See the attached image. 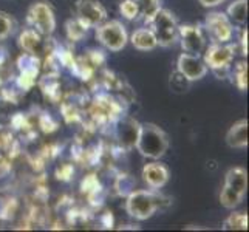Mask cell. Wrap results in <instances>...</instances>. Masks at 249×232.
<instances>
[{"mask_svg":"<svg viewBox=\"0 0 249 232\" xmlns=\"http://www.w3.org/2000/svg\"><path fill=\"white\" fill-rule=\"evenodd\" d=\"M135 145L142 157L158 160L169 149V136L160 125L145 123L140 125L138 140H136Z\"/></svg>","mask_w":249,"mask_h":232,"instance_id":"cell-1","label":"cell"},{"mask_svg":"<svg viewBox=\"0 0 249 232\" xmlns=\"http://www.w3.org/2000/svg\"><path fill=\"white\" fill-rule=\"evenodd\" d=\"M164 198L157 191H133L128 194L125 211L136 220H147L162 208Z\"/></svg>","mask_w":249,"mask_h":232,"instance_id":"cell-2","label":"cell"},{"mask_svg":"<svg viewBox=\"0 0 249 232\" xmlns=\"http://www.w3.org/2000/svg\"><path fill=\"white\" fill-rule=\"evenodd\" d=\"M235 47L228 44H212L203 51V61L218 79H226L231 76V64L234 61Z\"/></svg>","mask_w":249,"mask_h":232,"instance_id":"cell-3","label":"cell"},{"mask_svg":"<svg viewBox=\"0 0 249 232\" xmlns=\"http://www.w3.org/2000/svg\"><path fill=\"white\" fill-rule=\"evenodd\" d=\"M149 25L152 33L155 34L157 44L160 47H172L178 42V22L175 16L169 10H160L145 22Z\"/></svg>","mask_w":249,"mask_h":232,"instance_id":"cell-4","label":"cell"},{"mask_svg":"<svg viewBox=\"0 0 249 232\" xmlns=\"http://www.w3.org/2000/svg\"><path fill=\"white\" fill-rule=\"evenodd\" d=\"M27 22L30 28L36 30L42 36L50 37L56 30V17L51 5L47 2H36L30 6L27 13Z\"/></svg>","mask_w":249,"mask_h":232,"instance_id":"cell-5","label":"cell"},{"mask_svg":"<svg viewBox=\"0 0 249 232\" xmlns=\"http://www.w3.org/2000/svg\"><path fill=\"white\" fill-rule=\"evenodd\" d=\"M96 39L110 51H121L128 42L125 27L118 20H104L98 25Z\"/></svg>","mask_w":249,"mask_h":232,"instance_id":"cell-6","label":"cell"},{"mask_svg":"<svg viewBox=\"0 0 249 232\" xmlns=\"http://www.w3.org/2000/svg\"><path fill=\"white\" fill-rule=\"evenodd\" d=\"M204 31L212 40V44H228L234 36V25L231 23L225 13L213 11L206 16Z\"/></svg>","mask_w":249,"mask_h":232,"instance_id":"cell-7","label":"cell"},{"mask_svg":"<svg viewBox=\"0 0 249 232\" xmlns=\"http://www.w3.org/2000/svg\"><path fill=\"white\" fill-rule=\"evenodd\" d=\"M178 40L181 44L184 53L201 56L206 50V37L204 30L200 25H179L178 27Z\"/></svg>","mask_w":249,"mask_h":232,"instance_id":"cell-8","label":"cell"},{"mask_svg":"<svg viewBox=\"0 0 249 232\" xmlns=\"http://www.w3.org/2000/svg\"><path fill=\"white\" fill-rule=\"evenodd\" d=\"M74 10L76 19H79L87 28H96L107 19V11L99 0H78Z\"/></svg>","mask_w":249,"mask_h":232,"instance_id":"cell-9","label":"cell"},{"mask_svg":"<svg viewBox=\"0 0 249 232\" xmlns=\"http://www.w3.org/2000/svg\"><path fill=\"white\" fill-rule=\"evenodd\" d=\"M17 68H19V77H17V85L22 90L31 89L40 70V59L36 54L23 53L17 59Z\"/></svg>","mask_w":249,"mask_h":232,"instance_id":"cell-10","label":"cell"},{"mask_svg":"<svg viewBox=\"0 0 249 232\" xmlns=\"http://www.w3.org/2000/svg\"><path fill=\"white\" fill-rule=\"evenodd\" d=\"M177 70L181 73L187 81H200L208 74V65L203 61L201 56H194L183 53L178 56Z\"/></svg>","mask_w":249,"mask_h":232,"instance_id":"cell-11","label":"cell"},{"mask_svg":"<svg viewBox=\"0 0 249 232\" xmlns=\"http://www.w3.org/2000/svg\"><path fill=\"white\" fill-rule=\"evenodd\" d=\"M140 123H136L135 119L130 118H119L116 123V138L119 141V144L125 149H130L136 144V140H138V133H140Z\"/></svg>","mask_w":249,"mask_h":232,"instance_id":"cell-12","label":"cell"},{"mask_svg":"<svg viewBox=\"0 0 249 232\" xmlns=\"http://www.w3.org/2000/svg\"><path fill=\"white\" fill-rule=\"evenodd\" d=\"M142 179L153 191L164 187L166 183L169 181V170L164 164L160 162H150L142 167Z\"/></svg>","mask_w":249,"mask_h":232,"instance_id":"cell-13","label":"cell"},{"mask_svg":"<svg viewBox=\"0 0 249 232\" xmlns=\"http://www.w3.org/2000/svg\"><path fill=\"white\" fill-rule=\"evenodd\" d=\"M19 45L25 53H31V54H36V56L39 53H44L45 48L48 47L45 36H42L40 33H37L33 28H27L20 33Z\"/></svg>","mask_w":249,"mask_h":232,"instance_id":"cell-14","label":"cell"},{"mask_svg":"<svg viewBox=\"0 0 249 232\" xmlns=\"http://www.w3.org/2000/svg\"><path fill=\"white\" fill-rule=\"evenodd\" d=\"M226 144L231 149L248 147V119H240L226 133Z\"/></svg>","mask_w":249,"mask_h":232,"instance_id":"cell-15","label":"cell"},{"mask_svg":"<svg viewBox=\"0 0 249 232\" xmlns=\"http://www.w3.org/2000/svg\"><path fill=\"white\" fill-rule=\"evenodd\" d=\"M225 186H228L229 189L238 192L240 195H246L248 191V174L246 170L242 167H232L226 172L225 177Z\"/></svg>","mask_w":249,"mask_h":232,"instance_id":"cell-16","label":"cell"},{"mask_svg":"<svg viewBox=\"0 0 249 232\" xmlns=\"http://www.w3.org/2000/svg\"><path fill=\"white\" fill-rule=\"evenodd\" d=\"M130 42H132V45L140 51H150L158 47L155 34L152 33L150 28H140L133 31V34L130 36Z\"/></svg>","mask_w":249,"mask_h":232,"instance_id":"cell-17","label":"cell"},{"mask_svg":"<svg viewBox=\"0 0 249 232\" xmlns=\"http://www.w3.org/2000/svg\"><path fill=\"white\" fill-rule=\"evenodd\" d=\"M231 23L235 25H243L248 20V0H235L232 2L225 13Z\"/></svg>","mask_w":249,"mask_h":232,"instance_id":"cell-18","label":"cell"},{"mask_svg":"<svg viewBox=\"0 0 249 232\" xmlns=\"http://www.w3.org/2000/svg\"><path fill=\"white\" fill-rule=\"evenodd\" d=\"M65 30H67V36L71 42H79L85 37L89 28L79 20V19H70L65 23Z\"/></svg>","mask_w":249,"mask_h":232,"instance_id":"cell-19","label":"cell"},{"mask_svg":"<svg viewBox=\"0 0 249 232\" xmlns=\"http://www.w3.org/2000/svg\"><path fill=\"white\" fill-rule=\"evenodd\" d=\"M243 200V195H240L238 192L232 191V189H229L228 186L223 184V189L220 192V203L223 208L226 209H234L235 206H238Z\"/></svg>","mask_w":249,"mask_h":232,"instance_id":"cell-20","label":"cell"},{"mask_svg":"<svg viewBox=\"0 0 249 232\" xmlns=\"http://www.w3.org/2000/svg\"><path fill=\"white\" fill-rule=\"evenodd\" d=\"M225 229L228 231H246L248 215L245 212H234L225 220Z\"/></svg>","mask_w":249,"mask_h":232,"instance_id":"cell-21","label":"cell"},{"mask_svg":"<svg viewBox=\"0 0 249 232\" xmlns=\"http://www.w3.org/2000/svg\"><path fill=\"white\" fill-rule=\"evenodd\" d=\"M231 74L234 76V81L238 90L246 91L248 90V62H238L234 70L231 71Z\"/></svg>","mask_w":249,"mask_h":232,"instance_id":"cell-22","label":"cell"},{"mask_svg":"<svg viewBox=\"0 0 249 232\" xmlns=\"http://www.w3.org/2000/svg\"><path fill=\"white\" fill-rule=\"evenodd\" d=\"M140 8V16L147 22L150 17L161 8V0H135Z\"/></svg>","mask_w":249,"mask_h":232,"instance_id":"cell-23","label":"cell"},{"mask_svg":"<svg viewBox=\"0 0 249 232\" xmlns=\"http://www.w3.org/2000/svg\"><path fill=\"white\" fill-rule=\"evenodd\" d=\"M16 28V20L10 14L0 11V42L10 37Z\"/></svg>","mask_w":249,"mask_h":232,"instance_id":"cell-24","label":"cell"},{"mask_svg":"<svg viewBox=\"0 0 249 232\" xmlns=\"http://www.w3.org/2000/svg\"><path fill=\"white\" fill-rule=\"evenodd\" d=\"M119 13H121L127 20H136L140 17V8L135 0H123L119 3Z\"/></svg>","mask_w":249,"mask_h":232,"instance_id":"cell-25","label":"cell"},{"mask_svg":"<svg viewBox=\"0 0 249 232\" xmlns=\"http://www.w3.org/2000/svg\"><path fill=\"white\" fill-rule=\"evenodd\" d=\"M170 89L177 91V93H183V91H187L189 89V84H191V81H187L186 77L179 73L178 70L170 76Z\"/></svg>","mask_w":249,"mask_h":232,"instance_id":"cell-26","label":"cell"},{"mask_svg":"<svg viewBox=\"0 0 249 232\" xmlns=\"http://www.w3.org/2000/svg\"><path fill=\"white\" fill-rule=\"evenodd\" d=\"M71 174H73V169H71V166H68V164L62 166L61 169L57 170L59 178H62V179H68V178L71 177Z\"/></svg>","mask_w":249,"mask_h":232,"instance_id":"cell-27","label":"cell"},{"mask_svg":"<svg viewBox=\"0 0 249 232\" xmlns=\"http://www.w3.org/2000/svg\"><path fill=\"white\" fill-rule=\"evenodd\" d=\"M240 45H242V54H248V30L242 31V37H240Z\"/></svg>","mask_w":249,"mask_h":232,"instance_id":"cell-28","label":"cell"},{"mask_svg":"<svg viewBox=\"0 0 249 232\" xmlns=\"http://www.w3.org/2000/svg\"><path fill=\"white\" fill-rule=\"evenodd\" d=\"M198 2L206 8H213V6L221 5L223 2H226V0H198Z\"/></svg>","mask_w":249,"mask_h":232,"instance_id":"cell-29","label":"cell"}]
</instances>
